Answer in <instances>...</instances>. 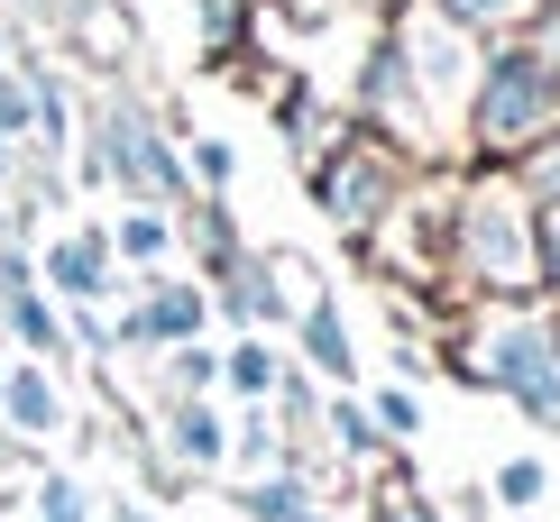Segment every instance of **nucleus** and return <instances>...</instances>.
I'll return each mask as SVG.
<instances>
[{
	"mask_svg": "<svg viewBox=\"0 0 560 522\" xmlns=\"http://www.w3.org/2000/svg\"><path fill=\"white\" fill-rule=\"evenodd\" d=\"M148 321H156V330H194V321H202V302H194V294H166Z\"/></svg>",
	"mask_w": 560,
	"mask_h": 522,
	"instance_id": "f257e3e1",
	"label": "nucleus"
}]
</instances>
